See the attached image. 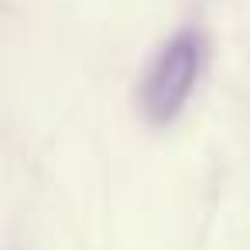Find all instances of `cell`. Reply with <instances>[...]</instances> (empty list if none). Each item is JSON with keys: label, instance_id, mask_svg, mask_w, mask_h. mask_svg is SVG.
<instances>
[{"label": "cell", "instance_id": "1", "mask_svg": "<svg viewBox=\"0 0 250 250\" xmlns=\"http://www.w3.org/2000/svg\"><path fill=\"white\" fill-rule=\"evenodd\" d=\"M199 72H202V35L185 28L171 35L158 48V55L147 62L141 89H137L141 113L151 124H171L185 110Z\"/></svg>", "mask_w": 250, "mask_h": 250}]
</instances>
